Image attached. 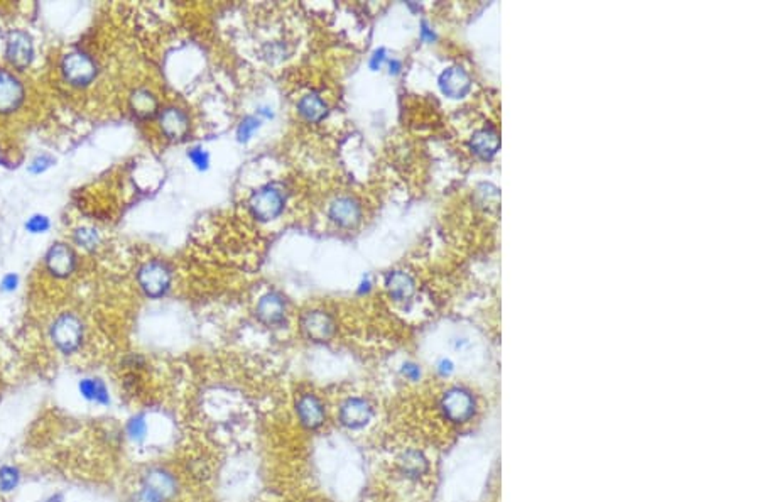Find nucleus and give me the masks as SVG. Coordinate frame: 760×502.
Wrapping results in <instances>:
<instances>
[{
    "label": "nucleus",
    "instance_id": "nucleus-1",
    "mask_svg": "<svg viewBox=\"0 0 760 502\" xmlns=\"http://www.w3.org/2000/svg\"><path fill=\"white\" fill-rule=\"evenodd\" d=\"M300 331L308 342L316 345H324L335 338L338 331L337 320L324 309H304L300 315Z\"/></svg>",
    "mask_w": 760,
    "mask_h": 502
},
{
    "label": "nucleus",
    "instance_id": "nucleus-2",
    "mask_svg": "<svg viewBox=\"0 0 760 502\" xmlns=\"http://www.w3.org/2000/svg\"><path fill=\"white\" fill-rule=\"evenodd\" d=\"M286 206V197L276 184H265L249 198V212L259 221L276 220Z\"/></svg>",
    "mask_w": 760,
    "mask_h": 502
},
{
    "label": "nucleus",
    "instance_id": "nucleus-3",
    "mask_svg": "<svg viewBox=\"0 0 760 502\" xmlns=\"http://www.w3.org/2000/svg\"><path fill=\"white\" fill-rule=\"evenodd\" d=\"M137 283L147 298H162L169 291L172 283V272L169 265L162 261H149L139 269Z\"/></svg>",
    "mask_w": 760,
    "mask_h": 502
},
{
    "label": "nucleus",
    "instance_id": "nucleus-4",
    "mask_svg": "<svg viewBox=\"0 0 760 502\" xmlns=\"http://www.w3.org/2000/svg\"><path fill=\"white\" fill-rule=\"evenodd\" d=\"M51 338L63 353H73L83 343V323L73 313H63L51 325Z\"/></svg>",
    "mask_w": 760,
    "mask_h": 502
},
{
    "label": "nucleus",
    "instance_id": "nucleus-5",
    "mask_svg": "<svg viewBox=\"0 0 760 502\" xmlns=\"http://www.w3.org/2000/svg\"><path fill=\"white\" fill-rule=\"evenodd\" d=\"M441 411L448 422L461 424L470 422L475 415V397L465 387H451L441 397Z\"/></svg>",
    "mask_w": 760,
    "mask_h": 502
},
{
    "label": "nucleus",
    "instance_id": "nucleus-6",
    "mask_svg": "<svg viewBox=\"0 0 760 502\" xmlns=\"http://www.w3.org/2000/svg\"><path fill=\"white\" fill-rule=\"evenodd\" d=\"M374 419V406L361 396H348L338 408V423L348 431H360Z\"/></svg>",
    "mask_w": 760,
    "mask_h": 502
},
{
    "label": "nucleus",
    "instance_id": "nucleus-7",
    "mask_svg": "<svg viewBox=\"0 0 760 502\" xmlns=\"http://www.w3.org/2000/svg\"><path fill=\"white\" fill-rule=\"evenodd\" d=\"M298 423L306 431H318L326 423V406L318 394L302 393L294 402Z\"/></svg>",
    "mask_w": 760,
    "mask_h": 502
},
{
    "label": "nucleus",
    "instance_id": "nucleus-8",
    "mask_svg": "<svg viewBox=\"0 0 760 502\" xmlns=\"http://www.w3.org/2000/svg\"><path fill=\"white\" fill-rule=\"evenodd\" d=\"M63 76L73 87H87L97 76V65L88 54L75 51L63 58Z\"/></svg>",
    "mask_w": 760,
    "mask_h": 502
},
{
    "label": "nucleus",
    "instance_id": "nucleus-9",
    "mask_svg": "<svg viewBox=\"0 0 760 502\" xmlns=\"http://www.w3.org/2000/svg\"><path fill=\"white\" fill-rule=\"evenodd\" d=\"M471 85L473 81H471L470 73L460 65L448 66L438 76V87L441 94L451 100H461L467 97L471 91Z\"/></svg>",
    "mask_w": 760,
    "mask_h": 502
},
{
    "label": "nucleus",
    "instance_id": "nucleus-10",
    "mask_svg": "<svg viewBox=\"0 0 760 502\" xmlns=\"http://www.w3.org/2000/svg\"><path fill=\"white\" fill-rule=\"evenodd\" d=\"M361 217H364V212H361L360 201L348 195L337 197L328 206V219L345 230L359 227Z\"/></svg>",
    "mask_w": 760,
    "mask_h": 502
},
{
    "label": "nucleus",
    "instance_id": "nucleus-11",
    "mask_svg": "<svg viewBox=\"0 0 760 502\" xmlns=\"http://www.w3.org/2000/svg\"><path fill=\"white\" fill-rule=\"evenodd\" d=\"M140 483H142V489L149 490L150 494L164 502L172 501L178 496V481L171 472L162 467L147 468L142 474Z\"/></svg>",
    "mask_w": 760,
    "mask_h": 502
},
{
    "label": "nucleus",
    "instance_id": "nucleus-12",
    "mask_svg": "<svg viewBox=\"0 0 760 502\" xmlns=\"http://www.w3.org/2000/svg\"><path fill=\"white\" fill-rule=\"evenodd\" d=\"M256 316L260 323L267 327H280L286 322L287 301L278 291H269L262 294L256 305Z\"/></svg>",
    "mask_w": 760,
    "mask_h": 502
},
{
    "label": "nucleus",
    "instance_id": "nucleus-13",
    "mask_svg": "<svg viewBox=\"0 0 760 502\" xmlns=\"http://www.w3.org/2000/svg\"><path fill=\"white\" fill-rule=\"evenodd\" d=\"M161 132L171 141H183L190 134L191 122L188 113L178 107H166L159 112Z\"/></svg>",
    "mask_w": 760,
    "mask_h": 502
},
{
    "label": "nucleus",
    "instance_id": "nucleus-14",
    "mask_svg": "<svg viewBox=\"0 0 760 502\" xmlns=\"http://www.w3.org/2000/svg\"><path fill=\"white\" fill-rule=\"evenodd\" d=\"M5 56L14 68H27L31 65L32 56H34V46H32V39L29 38V34L22 31L10 32L9 39H7Z\"/></svg>",
    "mask_w": 760,
    "mask_h": 502
},
{
    "label": "nucleus",
    "instance_id": "nucleus-15",
    "mask_svg": "<svg viewBox=\"0 0 760 502\" xmlns=\"http://www.w3.org/2000/svg\"><path fill=\"white\" fill-rule=\"evenodd\" d=\"M470 151L482 161H490L497 156L500 149V134L495 127L492 125H485V127L478 129L471 134L470 142Z\"/></svg>",
    "mask_w": 760,
    "mask_h": 502
},
{
    "label": "nucleus",
    "instance_id": "nucleus-16",
    "mask_svg": "<svg viewBox=\"0 0 760 502\" xmlns=\"http://www.w3.org/2000/svg\"><path fill=\"white\" fill-rule=\"evenodd\" d=\"M24 102V87L12 73L0 69V113L14 112Z\"/></svg>",
    "mask_w": 760,
    "mask_h": 502
},
{
    "label": "nucleus",
    "instance_id": "nucleus-17",
    "mask_svg": "<svg viewBox=\"0 0 760 502\" xmlns=\"http://www.w3.org/2000/svg\"><path fill=\"white\" fill-rule=\"evenodd\" d=\"M383 286H385L387 294L390 296V300L396 303H405L411 301L412 296L416 294V281L409 272L396 271L387 272L385 279H383Z\"/></svg>",
    "mask_w": 760,
    "mask_h": 502
},
{
    "label": "nucleus",
    "instance_id": "nucleus-18",
    "mask_svg": "<svg viewBox=\"0 0 760 502\" xmlns=\"http://www.w3.org/2000/svg\"><path fill=\"white\" fill-rule=\"evenodd\" d=\"M46 268L56 278H68L76 268V256L71 247L56 243L46 254Z\"/></svg>",
    "mask_w": 760,
    "mask_h": 502
},
{
    "label": "nucleus",
    "instance_id": "nucleus-19",
    "mask_svg": "<svg viewBox=\"0 0 760 502\" xmlns=\"http://www.w3.org/2000/svg\"><path fill=\"white\" fill-rule=\"evenodd\" d=\"M128 105H131L132 113L137 119L142 120L153 119V117H156L159 113V100L147 88H137V90L132 91L131 98H128Z\"/></svg>",
    "mask_w": 760,
    "mask_h": 502
},
{
    "label": "nucleus",
    "instance_id": "nucleus-20",
    "mask_svg": "<svg viewBox=\"0 0 760 502\" xmlns=\"http://www.w3.org/2000/svg\"><path fill=\"white\" fill-rule=\"evenodd\" d=\"M397 467H399L401 474L404 477L419 479L423 475H426L427 470H429V460L426 459V455L423 452L411 448L405 450L399 459H397Z\"/></svg>",
    "mask_w": 760,
    "mask_h": 502
},
{
    "label": "nucleus",
    "instance_id": "nucleus-21",
    "mask_svg": "<svg viewBox=\"0 0 760 502\" xmlns=\"http://www.w3.org/2000/svg\"><path fill=\"white\" fill-rule=\"evenodd\" d=\"M298 113L309 124H320L328 117L330 107L318 94H306L298 102Z\"/></svg>",
    "mask_w": 760,
    "mask_h": 502
},
{
    "label": "nucleus",
    "instance_id": "nucleus-22",
    "mask_svg": "<svg viewBox=\"0 0 760 502\" xmlns=\"http://www.w3.org/2000/svg\"><path fill=\"white\" fill-rule=\"evenodd\" d=\"M78 391L87 401L97 402V404L100 406L110 404L109 387L105 386V382H103L102 379H93V378L81 379L78 384Z\"/></svg>",
    "mask_w": 760,
    "mask_h": 502
},
{
    "label": "nucleus",
    "instance_id": "nucleus-23",
    "mask_svg": "<svg viewBox=\"0 0 760 502\" xmlns=\"http://www.w3.org/2000/svg\"><path fill=\"white\" fill-rule=\"evenodd\" d=\"M475 198H477V203L480 206H485V208L493 206V208H497V205H499L500 191L499 188L493 186L492 183H480L477 186V190H475Z\"/></svg>",
    "mask_w": 760,
    "mask_h": 502
},
{
    "label": "nucleus",
    "instance_id": "nucleus-24",
    "mask_svg": "<svg viewBox=\"0 0 760 502\" xmlns=\"http://www.w3.org/2000/svg\"><path fill=\"white\" fill-rule=\"evenodd\" d=\"M125 431H127V437L131 438L132 441L142 443L144 440H146V437H147V422H146V416H144V415H135V416H132V418L128 419L127 426H125Z\"/></svg>",
    "mask_w": 760,
    "mask_h": 502
},
{
    "label": "nucleus",
    "instance_id": "nucleus-25",
    "mask_svg": "<svg viewBox=\"0 0 760 502\" xmlns=\"http://www.w3.org/2000/svg\"><path fill=\"white\" fill-rule=\"evenodd\" d=\"M21 482V472L19 468L12 467V465H3L0 467V490L2 492H12Z\"/></svg>",
    "mask_w": 760,
    "mask_h": 502
},
{
    "label": "nucleus",
    "instance_id": "nucleus-26",
    "mask_svg": "<svg viewBox=\"0 0 760 502\" xmlns=\"http://www.w3.org/2000/svg\"><path fill=\"white\" fill-rule=\"evenodd\" d=\"M260 127V119L257 116H247L243 117L237 127V141L238 142H249L252 139L254 132L259 131Z\"/></svg>",
    "mask_w": 760,
    "mask_h": 502
},
{
    "label": "nucleus",
    "instance_id": "nucleus-27",
    "mask_svg": "<svg viewBox=\"0 0 760 502\" xmlns=\"http://www.w3.org/2000/svg\"><path fill=\"white\" fill-rule=\"evenodd\" d=\"M75 241L78 245L85 247V249H95V247L98 245L100 237H98V232L95 230V228L81 227V228H76Z\"/></svg>",
    "mask_w": 760,
    "mask_h": 502
},
{
    "label": "nucleus",
    "instance_id": "nucleus-28",
    "mask_svg": "<svg viewBox=\"0 0 760 502\" xmlns=\"http://www.w3.org/2000/svg\"><path fill=\"white\" fill-rule=\"evenodd\" d=\"M188 157H190V161L193 162V164L197 166L198 169H201V171H203V169L208 168V164H210V154L206 153V151L203 149V147H200V146L191 147V149L188 151Z\"/></svg>",
    "mask_w": 760,
    "mask_h": 502
},
{
    "label": "nucleus",
    "instance_id": "nucleus-29",
    "mask_svg": "<svg viewBox=\"0 0 760 502\" xmlns=\"http://www.w3.org/2000/svg\"><path fill=\"white\" fill-rule=\"evenodd\" d=\"M25 228H27L31 234H43V232H46L47 228H49V220H47V217L44 215H34L27 220Z\"/></svg>",
    "mask_w": 760,
    "mask_h": 502
},
{
    "label": "nucleus",
    "instance_id": "nucleus-30",
    "mask_svg": "<svg viewBox=\"0 0 760 502\" xmlns=\"http://www.w3.org/2000/svg\"><path fill=\"white\" fill-rule=\"evenodd\" d=\"M402 378H405L411 382H418L421 379V367L414 362H404L401 367Z\"/></svg>",
    "mask_w": 760,
    "mask_h": 502
},
{
    "label": "nucleus",
    "instance_id": "nucleus-31",
    "mask_svg": "<svg viewBox=\"0 0 760 502\" xmlns=\"http://www.w3.org/2000/svg\"><path fill=\"white\" fill-rule=\"evenodd\" d=\"M53 164V157L46 156V154H43V156H38L34 161L29 164V171L34 173V175H39V173L46 171L49 166Z\"/></svg>",
    "mask_w": 760,
    "mask_h": 502
},
{
    "label": "nucleus",
    "instance_id": "nucleus-32",
    "mask_svg": "<svg viewBox=\"0 0 760 502\" xmlns=\"http://www.w3.org/2000/svg\"><path fill=\"white\" fill-rule=\"evenodd\" d=\"M436 371H438V374L441 375V378H449V375L455 372V364H453L451 359H446V357H443V359L438 360Z\"/></svg>",
    "mask_w": 760,
    "mask_h": 502
},
{
    "label": "nucleus",
    "instance_id": "nucleus-33",
    "mask_svg": "<svg viewBox=\"0 0 760 502\" xmlns=\"http://www.w3.org/2000/svg\"><path fill=\"white\" fill-rule=\"evenodd\" d=\"M451 347L455 352H467V350L471 349V338L465 337V335H460V337L453 338Z\"/></svg>",
    "mask_w": 760,
    "mask_h": 502
},
{
    "label": "nucleus",
    "instance_id": "nucleus-34",
    "mask_svg": "<svg viewBox=\"0 0 760 502\" xmlns=\"http://www.w3.org/2000/svg\"><path fill=\"white\" fill-rule=\"evenodd\" d=\"M385 54H387V53H385V50H383V47H380V50H375V51H374V54H372V56H370V63H368V65H370V68L374 69V72H377V69H380V66H382V65H383V61L387 60Z\"/></svg>",
    "mask_w": 760,
    "mask_h": 502
},
{
    "label": "nucleus",
    "instance_id": "nucleus-35",
    "mask_svg": "<svg viewBox=\"0 0 760 502\" xmlns=\"http://www.w3.org/2000/svg\"><path fill=\"white\" fill-rule=\"evenodd\" d=\"M131 502H164V501H161L159 497H156L154 494H150L149 490L140 487V490H137V492L134 494V497H132Z\"/></svg>",
    "mask_w": 760,
    "mask_h": 502
},
{
    "label": "nucleus",
    "instance_id": "nucleus-36",
    "mask_svg": "<svg viewBox=\"0 0 760 502\" xmlns=\"http://www.w3.org/2000/svg\"><path fill=\"white\" fill-rule=\"evenodd\" d=\"M421 39L426 41V43H433L436 39V34H434V31L429 28V24L426 21H423V24H421Z\"/></svg>",
    "mask_w": 760,
    "mask_h": 502
},
{
    "label": "nucleus",
    "instance_id": "nucleus-37",
    "mask_svg": "<svg viewBox=\"0 0 760 502\" xmlns=\"http://www.w3.org/2000/svg\"><path fill=\"white\" fill-rule=\"evenodd\" d=\"M17 276L16 274H7L2 281V290L3 291H14L17 287Z\"/></svg>",
    "mask_w": 760,
    "mask_h": 502
},
{
    "label": "nucleus",
    "instance_id": "nucleus-38",
    "mask_svg": "<svg viewBox=\"0 0 760 502\" xmlns=\"http://www.w3.org/2000/svg\"><path fill=\"white\" fill-rule=\"evenodd\" d=\"M401 69H402V63L399 60H396V58L389 60V73H390V75H399Z\"/></svg>",
    "mask_w": 760,
    "mask_h": 502
},
{
    "label": "nucleus",
    "instance_id": "nucleus-39",
    "mask_svg": "<svg viewBox=\"0 0 760 502\" xmlns=\"http://www.w3.org/2000/svg\"><path fill=\"white\" fill-rule=\"evenodd\" d=\"M370 287H372V281H370V278H368V276H365V278H364V281H361V283H360V287H359V294L368 293V291H370Z\"/></svg>",
    "mask_w": 760,
    "mask_h": 502
},
{
    "label": "nucleus",
    "instance_id": "nucleus-40",
    "mask_svg": "<svg viewBox=\"0 0 760 502\" xmlns=\"http://www.w3.org/2000/svg\"><path fill=\"white\" fill-rule=\"evenodd\" d=\"M257 113H259V116L267 117V119H271V117H272V112H269V109H260Z\"/></svg>",
    "mask_w": 760,
    "mask_h": 502
},
{
    "label": "nucleus",
    "instance_id": "nucleus-41",
    "mask_svg": "<svg viewBox=\"0 0 760 502\" xmlns=\"http://www.w3.org/2000/svg\"><path fill=\"white\" fill-rule=\"evenodd\" d=\"M46 502H63V496H61V494H56V496L49 497V499H47Z\"/></svg>",
    "mask_w": 760,
    "mask_h": 502
}]
</instances>
